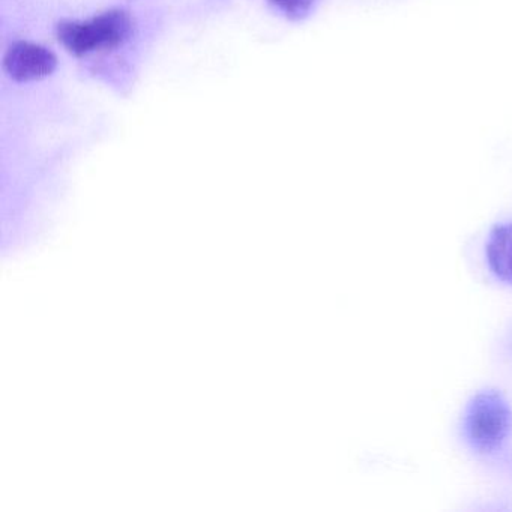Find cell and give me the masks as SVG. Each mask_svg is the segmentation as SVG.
<instances>
[{
  "mask_svg": "<svg viewBox=\"0 0 512 512\" xmlns=\"http://www.w3.org/2000/svg\"><path fill=\"white\" fill-rule=\"evenodd\" d=\"M133 32V17L119 8L88 20H67L56 28L59 43L77 58L118 49L133 37Z\"/></svg>",
  "mask_w": 512,
  "mask_h": 512,
  "instance_id": "1",
  "label": "cell"
},
{
  "mask_svg": "<svg viewBox=\"0 0 512 512\" xmlns=\"http://www.w3.org/2000/svg\"><path fill=\"white\" fill-rule=\"evenodd\" d=\"M511 424V409L497 392H481L467 410V434L481 451L496 449L508 436Z\"/></svg>",
  "mask_w": 512,
  "mask_h": 512,
  "instance_id": "2",
  "label": "cell"
},
{
  "mask_svg": "<svg viewBox=\"0 0 512 512\" xmlns=\"http://www.w3.org/2000/svg\"><path fill=\"white\" fill-rule=\"evenodd\" d=\"M4 68L16 82H38L55 73L58 58L41 44L17 41L5 53Z\"/></svg>",
  "mask_w": 512,
  "mask_h": 512,
  "instance_id": "3",
  "label": "cell"
},
{
  "mask_svg": "<svg viewBox=\"0 0 512 512\" xmlns=\"http://www.w3.org/2000/svg\"><path fill=\"white\" fill-rule=\"evenodd\" d=\"M487 259L500 280L512 283V223L493 230L488 239Z\"/></svg>",
  "mask_w": 512,
  "mask_h": 512,
  "instance_id": "4",
  "label": "cell"
},
{
  "mask_svg": "<svg viewBox=\"0 0 512 512\" xmlns=\"http://www.w3.org/2000/svg\"><path fill=\"white\" fill-rule=\"evenodd\" d=\"M317 0H269V4L286 19L302 20L308 16Z\"/></svg>",
  "mask_w": 512,
  "mask_h": 512,
  "instance_id": "5",
  "label": "cell"
}]
</instances>
